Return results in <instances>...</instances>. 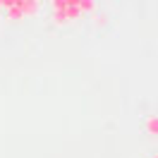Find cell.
I'll return each instance as SVG.
<instances>
[{
	"label": "cell",
	"instance_id": "obj_7",
	"mask_svg": "<svg viewBox=\"0 0 158 158\" xmlns=\"http://www.w3.org/2000/svg\"><path fill=\"white\" fill-rule=\"evenodd\" d=\"M65 2H67V5H77V7H79V0H65Z\"/></svg>",
	"mask_w": 158,
	"mask_h": 158
},
{
	"label": "cell",
	"instance_id": "obj_8",
	"mask_svg": "<svg viewBox=\"0 0 158 158\" xmlns=\"http://www.w3.org/2000/svg\"><path fill=\"white\" fill-rule=\"evenodd\" d=\"M151 158H158V153H156V156H151Z\"/></svg>",
	"mask_w": 158,
	"mask_h": 158
},
{
	"label": "cell",
	"instance_id": "obj_4",
	"mask_svg": "<svg viewBox=\"0 0 158 158\" xmlns=\"http://www.w3.org/2000/svg\"><path fill=\"white\" fill-rule=\"evenodd\" d=\"M7 19H12V22H22V19H24V15H22L19 5H15V7H7Z\"/></svg>",
	"mask_w": 158,
	"mask_h": 158
},
{
	"label": "cell",
	"instance_id": "obj_3",
	"mask_svg": "<svg viewBox=\"0 0 158 158\" xmlns=\"http://www.w3.org/2000/svg\"><path fill=\"white\" fill-rule=\"evenodd\" d=\"M79 10H81V15H94L96 12V0H79Z\"/></svg>",
	"mask_w": 158,
	"mask_h": 158
},
{
	"label": "cell",
	"instance_id": "obj_5",
	"mask_svg": "<svg viewBox=\"0 0 158 158\" xmlns=\"http://www.w3.org/2000/svg\"><path fill=\"white\" fill-rule=\"evenodd\" d=\"M94 24L98 29H106L108 27V15H94Z\"/></svg>",
	"mask_w": 158,
	"mask_h": 158
},
{
	"label": "cell",
	"instance_id": "obj_1",
	"mask_svg": "<svg viewBox=\"0 0 158 158\" xmlns=\"http://www.w3.org/2000/svg\"><path fill=\"white\" fill-rule=\"evenodd\" d=\"M19 10L24 15V19L27 17H36L41 10V0H19Z\"/></svg>",
	"mask_w": 158,
	"mask_h": 158
},
{
	"label": "cell",
	"instance_id": "obj_6",
	"mask_svg": "<svg viewBox=\"0 0 158 158\" xmlns=\"http://www.w3.org/2000/svg\"><path fill=\"white\" fill-rule=\"evenodd\" d=\"M15 5H19V0H2V2H0V7H5V10H7V7H15Z\"/></svg>",
	"mask_w": 158,
	"mask_h": 158
},
{
	"label": "cell",
	"instance_id": "obj_2",
	"mask_svg": "<svg viewBox=\"0 0 158 158\" xmlns=\"http://www.w3.org/2000/svg\"><path fill=\"white\" fill-rule=\"evenodd\" d=\"M144 132H146L148 137H158V115L146 118V122H144Z\"/></svg>",
	"mask_w": 158,
	"mask_h": 158
}]
</instances>
